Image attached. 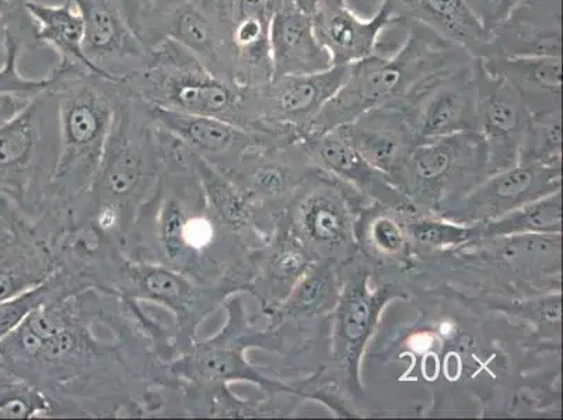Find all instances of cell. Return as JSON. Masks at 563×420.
I'll return each instance as SVG.
<instances>
[{
	"mask_svg": "<svg viewBox=\"0 0 563 420\" xmlns=\"http://www.w3.org/2000/svg\"><path fill=\"white\" fill-rule=\"evenodd\" d=\"M177 356L173 319L96 289L38 307L0 341V367L44 393L54 419H145Z\"/></svg>",
	"mask_w": 563,
	"mask_h": 420,
	"instance_id": "obj_1",
	"label": "cell"
},
{
	"mask_svg": "<svg viewBox=\"0 0 563 420\" xmlns=\"http://www.w3.org/2000/svg\"><path fill=\"white\" fill-rule=\"evenodd\" d=\"M196 153L168 132L166 168L143 202L124 254L211 285L249 294L254 247L229 230L209 207L196 170Z\"/></svg>",
	"mask_w": 563,
	"mask_h": 420,
	"instance_id": "obj_2",
	"label": "cell"
},
{
	"mask_svg": "<svg viewBox=\"0 0 563 420\" xmlns=\"http://www.w3.org/2000/svg\"><path fill=\"white\" fill-rule=\"evenodd\" d=\"M167 131L147 102L121 84L114 122L93 183L71 212L124 247L137 210L166 168Z\"/></svg>",
	"mask_w": 563,
	"mask_h": 420,
	"instance_id": "obj_3",
	"label": "cell"
},
{
	"mask_svg": "<svg viewBox=\"0 0 563 420\" xmlns=\"http://www.w3.org/2000/svg\"><path fill=\"white\" fill-rule=\"evenodd\" d=\"M473 59L467 51L432 30L409 23L393 53H378L350 66L344 85L317 115L310 133L350 124L378 107L402 106L428 81Z\"/></svg>",
	"mask_w": 563,
	"mask_h": 420,
	"instance_id": "obj_4",
	"label": "cell"
},
{
	"mask_svg": "<svg viewBox=\"0 0 563 420\" xmlns=\"http://www.w3.org/2000/svg\"><path fill=\"white\" fill-rule=\"evenodd\" d=\"M51 71V89L58 102L59 155L41 214L60 217L84 197L99 170L114 122L121 81L64 63H56Z\"/></svg>",
	"mask_w": 563,
	"mask_h": 420,
	"instance_id": "obj_5",
	"label": "cell"
},
{
	"mask_svg": "<svg viewBox=\"0 0 563 420\" xmlns=\"http://www.w3.org/2000/svg\"><path fill=\"white\" fill-rule=\"evenodd\" d=\"M157 109L217 118L251 130L253 87L220 76L170 40L152 48L150 63L121 81Z\"/></svg>",
	"mask_w": 563,
	"mask_h": 420,
	"instance_id": "obj_6",
	"label": "cell"
},
{
	"mask_svg": "<svg viewBox=\"0 0 563 420\" xmlns=\"http://www.w3.org/2000/svg\"><path fill=\"white\" fill-rule=\"evenodd\" d=\"M58 155V102L49 87L0 126V203L34 223L47 202Z\"/></svg>",
	"mask_w": 563,
	"mask_h": 420,
	"instance_id": "obj_7",
	"label": "cell"
},
{
	"mask_svg": "<svg viewBox=\"0 0 563 420\" xmlns=\"http://www.w3.org/2000/svg\"><path fill=\"white\" fill-rule=\"evenodd\" d=\"M245 295L230 296L222 309L227 321L217 334L198 338L186 352L168 363V368L178 380L205 384L250 383L263 394L289 391V384L269 376L264 367L247 358L250 350H261L264 341L265 316L249 310Z\"/></svg>",
	"mask_w": 563,
	"mask_h": 420,
	"instance_id": "obj_8",
	"label": "cell"
},
{
	"mask_svg": "<svg viewBox=\"0 0 563 420\" xmlns=\"http://www.w3.org/2000/svg\"><path fill=\"white\" fill-rule=\"evenodd\" d=\"M486 177L483 136L467 131L415 145L391 184L415 212L437 214Z\"/></svg>",
	"mask_w": 563,
	"mask_h": 420,
	"instance_id": "obj_9",
	"label": "cell"
},
{
	"mask_svg": "<svg viewBox=\"0 0 563 420\" xmlns=\"http://www.w3.org/2000/svg\"><path fill=\"white\" fill-rule=\"evenodd\" d=\"M362 202L365 199L355 189L314 167L284 218L316 261L341 269L360 253Z\"/></svg>",
	"mask_w": 563,
	"mask_h": 420,
	"instance_id": "obj_10",
	"label": "cell"
},
{
	"mask_svg": "<svg viewBox=\"0 0 563 420\" xmlns=\"http://www.w3.org/2000/svg\"><path fill=\"white\" fill-rule=\"evenodd\" d=\"M235 294L243 291L230 285L202 284L167 266L126 257L112 295L165 310L176 327L181 355L198 340L203 322Z\"/></svg>",
	"mask_w": 563,
	"mask_h": 420,
	"instance_id": "obj_11",
	"label": "cell"
},
{
	"mask_svg": "<svg viewBox=\"0 0 563 420\" xmlns=\"http://www.w3.org/2000/svg\"><path fill=\"white\" fill-rule=\"evenodd\" d=\"M350 66L334 65L317 74L279 76L264 86L253 87L251 131L300 142L309 135L327 102L344 85Z\"/></svg>",
	"mask_w": 563,
	"mask_h": 420,
	"instance_id": "obj_12",
	"label": "cell"
},
{
	"mask_svg": "<svg viewBox=\"0 0 563 420\" xmlns=\"http://www.w3.org/2000/svg\"><path fill=\"white\" fill-rule=\"evenodd\" d=\"M135 32L151 49L170 40L213 74L234 79L228 0H174L143 20Z\"/></svg>",
	"mask_w": 563,
	"mask_h": 420,
	"instance_id": "obj_13",
	"label": "cell"
},
{
	"mask_svg": "<svg viewBox=\"0 0 563 420\" xmlns=\"http://www.w3.org/2000/svg\"><path fill=\"white\" fill-rule=\"evenodd\" d=\"M299 142L251 148L227 176L247 199L266 239L313 172Z\"/></svg>",
	"mask_w": 563,
	"mask_h": 420,
	"instance_id": "obj_14",
	"label": "cell"
},
{
	"mask_svg": "<svg viewBox=\"0 0 563 420\" xmlns=\"http://www.w3.org/2000/svg\"><path fill=\"white\" fill-rule=\"evenodd\" d=\"M342 280L340 300L332 310V355L336 372L351 393H360V366L363 352L375 332L388 301L402 296L393 284H376L371 269L350 264Z\"/></svg>",
	"mask_w": 563,
	"mask_h": 420,
	"instance_id": "obj_15",
	"label": "cell"
},
{
	"mask_svg": "<svg viewBox=\"0 0 563 420\" xmlns=\"http://www.w3.org/2000/svg\"><path fill=\"white\" fill-rule=\"evenodd\" d=\"M562 167L519 163L486 177L434 217L462 224H477L561 191Z\"/></svg>",
	"mask_w": 563,
	"mask_h": 420,
	"instance_id": "obj_16",
	"label": "cell"
},
{
	"mask_svg": "<svg viewBox=\"0 0 563 420\" xmlns=\"http://www.w3.org/2000/svg\"><path fill=\"white\" fill-rule=\"evenodd\" d=\"M474 64L475 58L462 68L437 76L398 106L406 112L417 145L453 133L478 132Z\"/></svg>",
	"mask_w": 563,
	"mask_h": 420,
	"instance_id": "obj_17",
	"label": "cell"
},
{
	"mask_svg": "<svg viewBox=\"0 0 563 420\" xmlns=\"http://www.w3.org/2000/svg\"><path fill=\"white\" fill-rule=\"evenodd\" d=\"M478 89V132L486 148L488 176L519 164L529 133L531 112L523 96L508 80L490 74L475 58Z\"/></svg>",
	"mask_w": 563,
	"mask_h": 420,
	"instance_id": "obj_18",
	"label": "cell"
},
{
	"mask_svg": "<svg viewBox=\"0 0 563 420\" xmlns=\"http://www.w3.org/2000/svg\"><path fill=\"white\" fill-rule=\"evenodd\" d=\"M74 2L84 18L85 55L107 79L122 81L145 68L152 49L128 22L121 0Z\"/></svg>",
	"mask_w": 563,
	"mask_h": 420,
	"instance_id": "obj_19",
	"label": "cell"
},
{
	"mask_svg": "<svg viewBox=\"0 0 563 420\" xmlns=\"http://www.w3.org/2000/svg\"><path fill=\"white\" fill-rule=\"evenodd\" d=\"M314 32L334 65H352L380 53L388 30L406 25L388 0H378L376 12L365 18L347 0H321L311 14Z\"/></svg>",
	"mask_w": 563,
	"mask_h": 420,
	"instance_id": "obj_20",
	"label": "cell"
},
{
	"mask_svg": "<svg viewBox=\"0 0 563 420\" xmlns=\"http://www.w3.org/2000/svg\"><path fill=\"white\" fill-rule=\"evenodd\" d=\"M155 120L181 141L189 151L217 170L228 174L233 170L240 158L251 148L275 145V143H295L266 135V133L244 130L242 126L217 118L184 114V112L157 109L151 106Z\"/></svg>",
	"mask_w": 563,
	"mask_h": 420,
	"instance_id": "obj_21",
	"label": "cell"
},
{
	"mask_svg": "<svg viewBox=\"0 0 563 420\" xmlns=\"http://www.w3.org/2000/svg\"><path fill=\"white\" fill-rule=\"evenodd\" d=\"M299 143L311 166L355 189L365 202L411 208L390 179L373 168L340 131L310 133Z\"/></svg>",
	"mask_w": 563,
	"mask_h": 420,
	"instance_id": "obj_22",
	"label": "cell"
},
{
	"mask_svg": "<svg viewBox=\"0 0 563 420\" xmlns=\"http://www.w3.org/2000/svg\"><path fill=\"white\" fill-rule=\"evenodd\" d=\"M314 263L313 255L282 217L268 240L254 250L253 278L247 295L258 301L261 312H268L289 296Z\"/></svg>",
	"mask_w": 563,
	"mask_h": 420,
	"instance_id": "obj_23",
	"label": "cell"
},
{
	"mask_svg": "<svg viewBox=\"0 0 563 420\" xmlns=\"http://www.w3.org/2000/svg\"><path fill=\"white\" fill-rule=\"evenodd\" d=\"M335 130L390 183L417 145L406 112L398 106L378 107Z\"/></svg>",
	"mask_w": 563,
	"mask_h": 420,
	"instance_id": "obj_24",
	"label": "cell"
},
{
	"mask_svg": "<svg viewBox=\"0 0 563 420\" xmlns=\"http://www.w3.org/2000/svg\"><path fill=\"white\" fill-rule=\"evenodd\" d=\"M269 48L274 78L317 74L334 66L317 38L313 18L296 0H288L271 14Z\"/></svg>",
	"mask_w": 563,
	"mask_h": 420,
	"instance_id": "obj_25",
	"label": "cell"
},
{
	"mask_svg": "<svg viewBox=\"0 0 563 420\" xmlns=\"http://www.w3.org/2000/svg\"><path fill=\"white\" fill-rule=\"evenodd\" d=\"M230 47L235 81L260 87L274 78L271 14L265 0H228Z\"/></svg>",
	"mask_w": 563,
	"mask_h": 420,
	"instance_id": "obj_26",
	"label": "cell"
},
{
	"mask_svg": "<svg viewBox=\"0 0 563 420\" xmlns=\"http://www.w3.org/2000/svg\"><path fill=\"white\" fill-rule=\"evenodd\" d=\"M404 25L418 23L481 58L493 44L468 0H388Z\"/></svg>",
	"mask_w": 563,
	"mask_h": 420,
	"instance_id": "obj_27",
	"label": "cell"
},
{
	"mask_svg": "<svg viewBox=\"0 0 563 420\" xmlns=\"http://www.w3.org/2000/svg\"><path fill=\"white\" fill-rule=\"evenodd\" d=\"M478 59L486 70L519 90L531 115L561 110V55H505L489 51Z\"/></svg>",
	"mask_w": 563,
	"mask_h": 420,
	"instance_id": "obj_28",
	"label": "cell"
},
{
	"mask_svg": "<svg viewBox=\"0 0 563 420\" xmlns=\"http://www.w3.org/2000/svg\"><path fill=\"white\" fill-rule=\"evenodd\" d=\"M49 244L29 224L0 242V301L37 288L55 274Z\"/></svg>",
	"mask_w": 563,
	"mask_h": 420,
	"instance_id": "obj_29",
	"label": "cell"
},
{
	"mask_svg": "<svg viewBox=\"0 0 563 420\" xmlns=\"http://www.w3.org/2000/svg\"><path fill=\"white\" fill-rule=\"evenodd\" d=\"M29 10L37 25L41 45L53 48L58 56V63L79 66L90 74L106 78L85 55V23L74 0H64L59 4L30 0Z\"/></svg>",
	"mask_w": 563,
	"mask_h": 420,
	"instance_id": "obj_30",
	"label": "cell"
},
{
	"mask_svg": "<svg viewBox=\"0 0 563 420\" xmlns=\"http://www.w3.org/2000/svg\"><path fill=\"white\" fill-rule=\"evenodd\" d=\"M196 170L201 179L209 207L229 230L242 237L251 247L258 248L266 240L247 199L227 174L196 156Z\"/></svg>",
	"mask_w": 563,
	"mask_h": 420,
	"instance_id": "obj_31",
	"label": "cell"
},
{
	"mask_svg": "<svg viewBox=\"0 0 563 420\" xmlns=\"http://www.w3.org/2000/svg\"><path fill=\"white\" fill-rule=\"evenodd\" d=\"M411 208H393L375 203L367 212L362 210L357 220V245L367 257L384 263L404 264L412 253L406 213Z\"/></svg>",
	"mask_w": 563,
	"mask_h": 420,
	"instance_id": "obj_32",
	"label": "cell"
},
{
	"mask_svg": "<svg viewBox=\"0 0 563 420\" xmlns=\"http://www.w3.org/2000/svg\"><path fill=\"white\" fill-rule=\"evenodd\" d=\"M483 239L510 237V235L561 234V191L530 202L498 219L481 223Z\"/></svg>",
	"mask_w": 563,
	"mask_h": 420,
	"instance_id": "obj_33",
	"label": "cell"
},
{
	"mask_svg": "<svg viewBox=\"0 0 563 420\" xmlns=\"http://www.w3.org/2000/svg\"><path fill=\"white\" fill-rule=\"evenodd\" d=\"M406 219L413 250L442 253V251L460 248L483 239L481 223H454L434 214L415 212L413 209H407Z\"/></svg>",
	"mask_w": 563,
	"mask_h": 420,
	"instance_id": "obj_34",
	"label": "cell"
},
{
	"mask_svg": "<svg viewBox=\"0 0 563 420\" xmlns=\"http://www.w3.org/2000/svg\"><path fill=\"white\" fill-rule=\"evenodd\" d=\"M76 294H80V290L74 280L55 270V274L37 288L0 301V341L12 334L38 307Z\"/></svg>",
	"mask_w": 563,
	"mask_h": 420,
	"instance_id": "obj_35",
	"label": "cell"
},
{
	"mask_svg": "<svg viewBox=\"0 0 563 420\" xmlns=\"http://www.w3.org/2000/svg\"><path fill=\"white\" fill-rule=\"evenodd\" d=\"M0 418L54 419L53 405L37 387L0 367Z\"/></svg>",
	"mask_w": 563,
	"mask_h": 420,
	"instance_id": "obj_36",
	"label": "cell"
},
{
	"mask_svg": "<svg viewBox=\"0 0 563 420\" xmlns=\"http://www.w3.org/2000/svg\"><path fill=\"white\" fill-rule=\"evenodd\" d=\"M561 110L532 114L519 163L562 167Z\"/></svg>",
	"mask_w": 563,
	"mask_h": 420,
	"instance_id": "obj_37",
	"label": "cell"
},
{
	"mask_svg": "<svg viewBox=\"0 0 563 420\" xmlns=\"http://www.w3.org/2000/svg\"><path fill=\"white\" fill-rule=\"evenodd\" d=\"M22 53L16 41L7 37V58L0 65V96H23L33 99L53 86L54 74L51 70L47 76L40 79L24 78L20 75L18 60Z\"/></svg>",
	"mask_w": 563,
	"mask_h": 420,
	"instance_id": "obj_38",
	"label": "cell"
},
{
	"mask_svg": "<svg viewBox=\"0 0 563 420\" xmlns=\"http://www.w3.org/2000/svg\"><path fill=\"white\" fill-rule=\"evenodd\" d=\"M29 3L30 0H0V23L7 37L16 41L22 51L43 47Z\"/></svg>",
	"mask_w": 563,
	"mask_h": 420,
	"instance_id": "obj_39",
	"label": "cell"
},
{
	"mask_svg": "<svg viewBox=\"0 0 563 420\" xmlns=\"http://www.w3.org/2000/svg\"><path fill=\"white\" fill-rule=\"evenodd\" d=\"M527 0H468L471 9L489 33L504 25Z\"/></svg>",
	"mask_w": 563,
	"mask_h": 420,
	"instance_id": "obj_40",
	"label": "cell"
},
{
	"mask_svg": "<svg viewBox=\"0 0 563 420\" xmlns=\"http://www.w3.org/2000/svg\"><path fill=\"white\" fill-rule=\"evenodd\" d=\"M174 0H121L122 9L126 14L128 22L135 30L143 20L157 12L158 9L165 8L166 4Z\"/></svg>",
	"mask_w": 563,
	"mask_h": 420,
	"instance_id": "obj_41",
	"label": "cell"
},
{
	"mask_svg": "<svg viewBox=\"0 0 563 420\" xmlns=\"http://www.w3.org/2000/svg\"><path fill=\"white\" fill-rule=\"evenodd\" d=\"M30 100L32 99L23 96H0V126H3L14 115L19 114Z\"/></svg>",
	"mask_w": 563,
	"mask_h": 420,
	"instance_id": "obj_42",
	"label": "cell"
},
{
	"mask_svg": "<svg viewBox=\"0 0 563 420\" xmlns=\"http://www.w3.org/2000/svg\"><path fill=\"white\" fill-rule=\"evenodd\" d=\"M20 220L4 205L0 203V242L18 232Z\"/></svg>",
	"mask_w": 563,
	"mask_h": 420,
	"instance_id": "obj_43",
	"label": "cell"
},
{
	"mask_svg": "<svg viewBox=\"0 0 563 420\" xmlns=\"http://www.w3.org/2000/svg\"><path fill=\"white\" fill-rule=\"evenodd\" d=\"M296 3H298L299 8L303 9L305 12L313 14L316 9L319 8L321 0H296Z\"/></svg>",
	"mask_w": 563,
	"mask_h": 420,
	"instance_id": "obj_44",
	"label": "cell"
},
{
	"mask_svg": "<svg viewBox=\"0 0 563 420\" xmlns=\"http://www.w3.org/2000/svg\"><path fill=\"white\" fill-rule=\"evenodd\" d=\"M4 58H7V33L0 23V65L4 63Z\"/></svg>",
	"mask_w": 563,
	"mask_h": 420,
	"instance_id": "obj_45",
	"label": "cell"
},
{
	"mask_svg": "<svg viewBox=\"0 0 563 420\" xmlns=\"http://www.w3.org/2000/svg\"><path fill=\"white\" fill-rule=\"evenodd\" d=\"M266 8L269 10V14H273L276 9H279L282 4L288 2V0H265Z\"/></svg>",
	"mask_w": 563,
	"mask_h": 420,
	"instance_id": "obj_46",
	"label": "cell"
}]
</instances>
